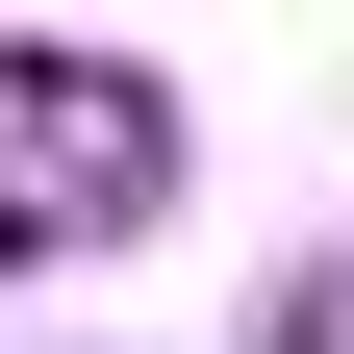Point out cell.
I'll list each match as a JSON object with an SVG mask.
<instances>
[{"label": "cell", "mask_w": 354, "mask_h": 354, "mask_svg": "<svg viewBox=\"0 0 354 354\" xmlns=\"http://www.w3.org/2000/svg\"><path fill=\"white\" fill-rule=\"evenodd\" d=\"M152 177H177V102H152L127 51H0V253L152 228Z\"/></svg>", "instance_id": "obj_1"}]
</instances>
